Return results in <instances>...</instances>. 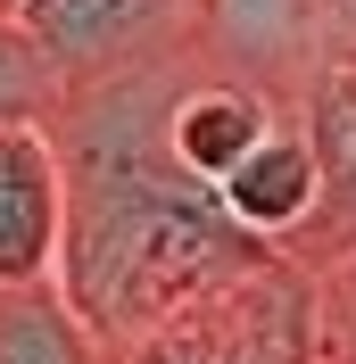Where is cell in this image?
Returning a JSON list of instances; mask_svg holds the SVG:
<instances>
[{
	"label": "cell",
	"instance_id": "2",
	"mask_svg": "<svg viewBox=\"0 0 356 364\" xmlns=\"http://www.w3.org/2000/svg\"><path fill=\"white\" fill-rule=\"evenodd\" d=\"M108 364H323V282L307 257L266 240L141 340L108 348Z\"/></svg>",
	"mask_w": 356,
	"mask_h": 364
},
{
	"label": "cell",
	"instance_id": "6",
	"mask_svg": "<svg viewBox=\"0 0 356 364\" xmlns=\"http://www.w3.org/2000/svg\"><path fill=\"white\" fill-rule=\"evenodd\" d=\"M216 199L224 215L257 240H298L315 215V149H307V124H266L241 158L216 174Z\"/></svg>",
	"mask_w": 356,
	"mask_h": 364
},
{
	"label": "cell",
	"instance_id": "7",
	"mask_svg": "<svg viewBox=\"0 0 356 364\" xmlns=\"http://www.w3.org/2000/svg\"><path fill=\"white\" fill-rule=\"evenodd\" d=\"M266 124H273V108H266L257 83H241V75H191V67L174 75V100H166V149H174L191 174L216 182Z\"/></svg>",
	"mask_w": 356,
	"mask_h": 364
},
{
	"label": "cell",
	"instance_id": "3",
	"mask_svg": "<svg viewBox=\"0 0 356 364\" xmlns=\"http://www.w3.org/2000/svg\"><path fill=\"white\" fill-rule=\"evenodd\" d=\"M25 33L50 50L58 83L141 67L157 50H182L199 25V0H25Z\"/></svg>",
	"mask_w": 356,
	"mask_h": 364
},
{
	"label": "cell",
	"instance_id": "9",
	"mask_svg": "<svg viewBox=\"0 0 356 364\" xmlns=\"http://www.w3.org/2000/svg\"><path fill=\"white\" fill-rule=\"evenodd\" d=\"M67 100L50 50L25 33V17H0V116H50Z\"/></svg>",
	"mask_w": 356,
	"mask_h": 364
},
{
	"label": "cell",
	"instance_id": "12",
	"mask_svg": "<svg viewBox=\"0 0 356 364\" xmlns=\"http://www.w3.org/2000/svg\"><path fill=\"white\" fill-rule=\"evenodd\" d=\"M348 364H356V356H348Z\"/></svg>",
	"mask_w": 356,
	"mask_h": 364
},
{
	"label": "cell",
	"instance_id": "10",
	"mask_svg": "<svg viewBox=\"0 0 356 364\" xmlns=\"http://www.w3.org/2000/svg\"><path fill=\"white\" fill-rule=\"evenodd\" d=\"M17 9H25V0H0V17H17Z\"/></svg>",
	"mask_w": 356,
	"mask_h": 364
},
{
	"label": "cell",
	"instance_id": "1",
	"mask_svg": "<svg viewBox=\"0 0 356 364\" xmlns=\"http://www.w3.org/2000/svg\"><path fill=\"white\" fill-rule=\"evenodd\" d=\"M191 50H157L141 67L67 83L50 108L58 149H67V249H58V290L83 315L100 348L141 340L157 315L199 298L232 265L266 249L257 232L224 215L216 182L166 149V100Z\"/></svg>",
	"mask_w": 356,
	"mask_h": 364
},
{
	"label": "cell",
	"instance_id": "4",
	"mask_svg": "<svg viewBox=\"0 0 356 364\" xmlns=\"http://www.w3.org/2000/svg\"><path fill=\"white\" fill-rule=\"evenodd\" d=\"M67 249V149L50 116H0V290L58 282Z\"/></svg>",
	"mask_w": 356,
	"mask_h": 364
},
{
	"label": "cell",
	"instance_id": "8",
	"mask_svg": "<svg viewBox=\"0 0 356 364\" xmlns=\"http://www.w3.org/2000/svg\"><path fill=\"white\" fill-rule=\"evenodd\" d=\"M0 364H108V348L83 331L58 282L0 290Z\"/></svg>",
	"mask_w": 356,
	"mask_h": 364
},
{
	"label": "cell",
	"instance_id": "11",
	"mask_svg": "<svg viewBox=\"0 0 356 364\" xmlns=\"http://www.w3.org/2000/svg\"><path fill=\"white\" fill-rule=\"evenodd\" d=\"M348 25H356V0H348Z\"/></svg>",
	"mask_w": 356,
	"mask_h": 364
},
{
	"label": "cell",
	"instance_id": "5",
	"mask_svg": "<svg viewBox=\"0 0 356 364\" xmlns=\"http://www.w3.org/2000/svg\"><path fill=\"white\" fill-rule=\"evenodd\" d=\"M307 149H315V215L298 240H282L290 257L323 265H356V58H323L307 75Z\"/></svg>",
	"mask_w": 356,
	"mask_h": 364
}]
</instances>
